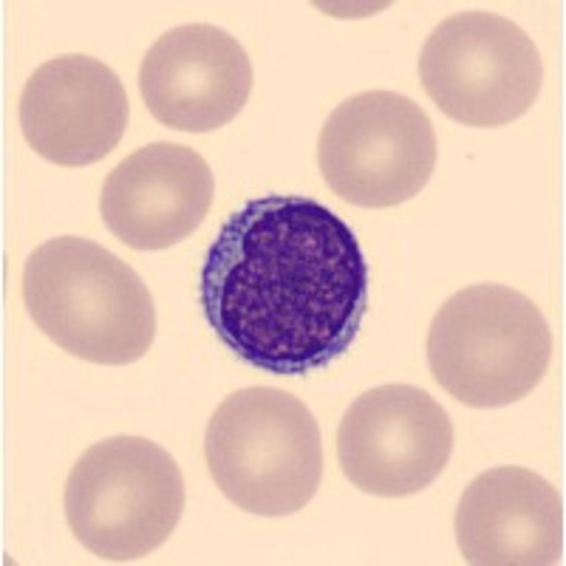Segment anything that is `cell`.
<instances>
[{
	"instance_id": "6da1fadb",
	"label": "cell",
	"mask_w": 566,
	"mask_h": 566,
	"mask_svg": "<svg viewBox=\"0 0 566 566\" xmlns=\"http://www.w3.org/2000/svg\"><path fill=\"white\" fill-rule=\"evenodd\" d=\"M199 301L239 360L297 377L354 343L368 306V261L352 227L321 201L250 199L207 250Z\"/></svg>"
},
{
	"instance_id": "7a4b0ae2",
	"label": "cell",
	"mask_w": 566,
	"mask_h": 566,
	"mask_svg": "<svg viewBox=\"0 0 566 566\" xmlns=\"http://www.w3.org/2000/svg\"><path fill=\"white\" fill-rule=\"evenodd\" d=\"M23 303L49 340L85 363L130 366L154 346L148 283L88 239L60 235L40 244L23 266Z\"/></svg>"
},
{
	"instance_id": "3957f363",
	"label": "cell",
	"mask_w": 566,
	"mask_h": 566,
	"mask_svg": "<svg viewBox=\"0 0 566 566\" xmlns=\"http://www.w3.org/2000/svg\"><path fill=\"white\" fill-rule=\"evenodd\" d=\"M212 482L244 513H301L323 482L321 424L301 399L270 386L230 394L207 422Z\"/></svg>"
},
{
	"instance_id": "277c9868",
	"label": "cell",
	"mask_w": 566,
	"mask_h": 566,
	"mask_svg": "<svg viewBox=\"0 0 566 566\" xmlns=\"http://www.w3.org/2000/svg\"><path fill=\"white\" fill-rule=\"evenodd\" d=\"M433 380L470 408H504L527 397L553 363L547 317L522 292L476 283L442 303L428 328Z\"/></svg>"
},
{
	"instance_id": "5b68a950",
	"label": "cell",
	"mask_w": 566,
	"mask_h": 566,
	"mask_svg": "<svg viewBox=\"0 0 566 566\" xmlns=\"http://www.w3.org/2000/svg\"><path fill=\"white\" fill-rule=\"evenodd\" d=\"M185 476L161 444L111 437L91 444L65 479V522L103 560H139L170 538L185 513Z\"/></svg>"
},
{
	"instance_id": "8992f818",
	"label": "cell",
	"mask_w": 566,
	"mask_h": 566,
	"mask_svg": "<svg viewBox=\"0 0 566 566\" xmlns=\"http://www.w3.org/2000/svg\"><path fill=\"white\" fill-rule=\"evenodd\" d=\"M431 116L397 91H366L328 114L317 136V168L337 199L388 210L417 199L437 170Z\"/></svg>"
},
{
	"instance_id": "52a82bcc",
	"label": "cell",
	"mask_w": 566,
	"mask_h": 566,
	"mask_svg": "<svg viewBox=\"0 0 566 566\" xmlns=\"http://www.w3.org/2000/svg\"><path fill=\"white\" fill-rule=\"evenodd\" d=\"M419 77L444 116L470 128H502L527 114L544 85L538 45L493 12L444 18L419 54Z\"/></svg>"
},
{
	"instance_id": "ba28073f",
	"label": "cell",
	"mask_w": 566,
	"mask_h": 566,
	"mask_svg": "<svg viewBox=\"0 0 566 566\" xmlns=\"http://www.w3.org/2000/svg\"><path fill=\"white\" fill-rule=\"evenodd\" d=\"M453 442L451 417L431 394L388 382L348 406L337 431V462L363 493L402 499L442 476Z\"/></svg>"
},
{
	"instance_id": "9c48e42d",
	"label": "cell",
	"mask_w": 566,
	"mask_h": 566,
	"mask_svg": "<svg viewBox=\"0 0 566 566\" xmlns=\"http://www.w3.org/2000/svg\"><path fill=\"white\" fill-rule=\"evenodd\" d=\"M255 71L230 32L187 23L161 34L139 65V94L156 123L181 134L230 125L250 103Z\"/></svg>"
},
{
	"instance_id": "30bf717a",
	"label": "cell",
	"mask_w": 566,
	"mask_h": 566,
	"mask_svg": "<svg viewBox=\"0 0 566 566\" xmlns=\"http://www.w3.org/2000/svg\"><path fill=\"white\" fill-rule=\"evenodd\" d=\"M128 119L123 80L103 60L85 54L43 63L20 94L23 139L60 168H85L114 154Z\"/></svg>"
},
{
	"instance_id": "8fae6325",
	"label": "cell",
	"mask_w": 566,
	"mask_h": 566,
	"mask_svg": "<svg viewBox=\"0 0 566 566\" xmlns=\"http://www.w3.org/2000/svg\"><path fill=\"white\" fill-rule=\"evenodd\" d=\"M216 179L201 154L154 142L108 174L99 196L103 221L139 252H159L190 239L212 207Z\"/></svg>"
},
{
	"instance_id": "7c38bea8",
	"label": "cell",
	"mask_w": 566,
	"mask_h": 566,
	"mask_svg": "<svg viewBox=\"0 0 566 566\" xmlns=\"http://www.w3.org/2000/svg\"><path fill=\"white\" fill-rule=\"evenodd\" d=\"M459 553L473 566L564 564V502L527 468H493L457 507Z\"/></svg>"
}]
</instances>
